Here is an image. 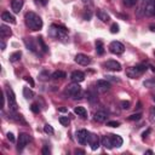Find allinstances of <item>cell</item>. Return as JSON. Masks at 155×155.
I'll return each instance as SVG.
<instances>
[{"instance_id":"cell-29","label":"cell","mask_w":155,"mask_h":155,"mask_svg":"<svg viewBox=\"0 0 155 155\" xmlns=\"http://www.w3.org/2000/svg\"><path fill=\"white\" fill-rule=\"evenodd\" d=\"M143 85H144L145 87H148V88L155 87V78H150V79H147V80L143 82Z\"/></svg>"},{"instance_id":"cell-39","label":"cell","mask_w":155,"mask_h":155,"mask_svg":"<svg viewBox=\"0 0 155 155\" xmlns=\"http://www.w3.org/2000/svg\"><path fill=\"white\" fill-rule=\"evenodd\" d=\"M38 41H39V44L41 45V47H42V51H44V52H47V46L45 45V42H44L42 38H39V40H38Z\"/></svg>"},{"instance_id":"cell-13","label":"cell","mask_w":155,"mask_h":155,"mask_svg":"<svg viewBox=\"0 0 155 155\" xmlns=\"http://www.w3.org/2000/svg\"><path fill=\"white\" fill-rule=\"evenodd\" d=\"M87 138H88V132L86 130H79L76 132V139L80 144H85L87 142Z\"/></svg>"},{"instance_id":"cell-40","label":"cell","mask_w":155,"mask_h":155,"mask_svg":"<svg viewBox=\"0 0 155 155\" xmlns=\"http://www.w3.org/2000/svg\"><path fill=\"white\" fill-rule=\"evenodd\" d=\"M107 126L117 127V126H120V122H119V121H109V122H107Z\"/></svg>"},{"instance_id":"cell-45","label":"cell","mask_w":155,"mask_h":155,"mask_svg":"<svg viewBox=\"0 0 155 155\" xmlns=\"http://www.w3.org/2000/svg\"><path fill=\"white\" fill-rule=\"evenodd\" d=\"M107 78V80L109 81V80H111V81H116V82H119L120 80L119 79H116V78H114V76H105Z\"/></svg>"},{"instance_id":"cell-15","label":"cell","mask_w":155,"mask_h":155,"mask_svg":"<svg viewBox=\"0 0 155 155\" xmlns=\"http://www.w3.org/2000/svg\"><path fill=\"white\" fill-rule=\"evenodd\" d=\"M108 119V114L104 110H98L94 113V120L97 122H105Z\"/></svg>"},{"instance_id":"cell-28","label":"cell","mask_w":155,"mask_h":155,"mask_svg":"<svg viewBox=\"0 0 155 155\" xmlns=\"http://www.w3.org/2000/svg\"><path fill=\"white\" fill-rule=\"evenodd\" d=\"M51 78L52 79H63V78H65V73L62 70H56L54 73H52Z\"/></svg>"},{"instance_id":"cell-18","label":"cell","mask_w":155,"mask_h":155,"mask_svg":"<svg viewBox=\"0 0 155 155\" xmlns=\"http://www.w3.org/2000/svg\"><path fill=\"white\" fill-rule=\"evenodd\" d=\"M110 138H111V143H113V147H116V148H120L124 143L122 138L119 136V134H110Z\"/></svg>"},{"instance_id":"cell-8","label":"cell","mask_w":155,"mask_h":155,"mask_svg":"<svg viewBox=\"0 0 155 155\" xmlns=\"http://www.w3.org/2000/svg\"><path fill=\"white\" fill-rule=\"evenodd\" d=\"M87 143L90 144L91 149L92 150H97L99 148V144H101V140H99V137L94 133H88V138H87Z\"/></svg>"},{"instance_id":"cell-6","label":"cell","mask_w":155,"mask_h":155,"mask_svg":"<svg viewBox=\"0 0 155 155\" xmlns=\"http://www.w3.org/2000/svg\"><path fill=\"white\" fill-rule=\"evenodd\" d=\"M109 51L114 54H122L125 51V46L120 41H111L109 44Z\"/></svg>"},{"instance_id":"cell-33","label":"cell","mask_w":155,"mask_h":155,"mask_svg":"<svg viewBox=\"0 0 155 155\" xmlns=\"http://www.w3.org/2000/svg\"><path fill=\"white\" fill-rule=\"evenodd\" d=\"M59 122H61L62 125H64V126H68V124L70 122V120H69L68 116H61V117H59Z\"/></svg>"},{"instance_id":"cell-11","label":"cell","mask_w":155,"mask_h":155,"mask_svg":"<svg viewBox=\"0 0 155 155\" xmlns=\"http://www.w3.org/2000/svg\"><path fill=\"white\" fill-rule=\"evenodd\" d=\"M96 88L99 92H107L110 90V82L105 79V80H97L96 82Z\"/></svg>"},{"instance_id":"cell-50","label":"cell","mask_w":155,"mask_h":155,"mask_svg":"<svg viewBox=\"0 0 155 155\" xmlns=\"http://www.w3.org/2000/svg\"><path fill=\"white\" fill-rule=\"evenodd\" d=\"M5 47H6L5 42H4V41H1V50H5Z\"/></svg>"},{"instance_id":"cell-3","label":"cell","mask_w":155,"mask_h":155,"mask_svg":"<svg viewBox=\"0 0 155 155\" xmlns=\"http://www.w3.org/2000/svg\"><path fill=\"white\" fill-rule=\"evenodd\" d=\"M147 69H148V67H147L145 64H138V65H136V67H130V68L126 70V74H127V76L131 78V79H137V78H139L140 75H143V74L147 71Z\"/></svg>"},{"instance_id":"cell-47","label":"cell","mask_w":155,"mask_h":155,"mask_svg":"<svg viewBox=\"0 0 155 155\" xmlns=\"http://www.w3.org/2000/svg\"><path fill=\"white\" fill-rule=\"evenodd\" d=\"M149 133H150V130H147V131H145V132L143 133V138H145V137H147V136H148Z\"/></svg>"},{"instance_id":"cell-1","label":"cell","mask_w":155,"mask_h":155,"mask_svg":"<svg viewBox=\"0 0 155 155\" xmlns=\"http://www.w3.org/2000/svg\"><path fill=\"white\" fill-rule=\"evenodd\" d=\"M25 24L30 30H34V31L40 30L44 25L41 17L39 15H36L35 12H33V11H29V12L25 13Z\"/></svg>"},{"instance_id":"cell-51","label":"cell","mask_w":155,"mask_h":155,"mask_svg":"<svg viewBox=\"0 0 155 155\" xmlns=\"http://www.w3.org/2000/svg\"><path fill=\"white\" fill-rule=\"evenodd\" d=\"M153 101H154V102H155V94H154V96H153Z\"/></svg>"},{"instance_id":"cell-44","label":"cell","mask_w":155,"mask_h":155,"mask_svg":"<svg viewBox=\"0 0 155 155\" xmlns=\"http://www.w3.org/2000/svg\"><path fill=\"white\" fill-rule=\"evenodd\" d=\"M7 139H8L10 142H15V137H13V133L8 132V133H7Z\"/></svg>"},{"instance_id":"cell-26","label":"cell","mask_w":155,"mask_h":155,"mask_svg":"<svg viewBox=\"0 0 155 155\" xmlns=\"http://www.w3.org/2000/svg\"><path fill=\"white\" fill-rule=\"evenodd\" d=\"M23 96H24L27 99H30V98L34 97V92H33L29 87H24V88H23Z\"/></svg>"},{"instance_id":"cell-12","label":"cell","mask_w":155,"mask_h":155,"mask_svg":"<svg viewBox=\"0 0 155 155\" xmlns=\"http://www.w3.org/2000/svg\"><path fill=\"white\" fill-rule=\"evenodd\" d=\"M70 79L73 82H82L85 80V74L80 70H74L70 75Z\"/></svg>"},{"instance_id":"cell-7","label":"cell","mask_w":155,"mask_h":155,"mask_svg":"<svg viewBox=\"0 0 155 155\" xmlns=\"http://www.w3.org/2000/svg\"><path fill=\"white\" fill-rule=\"evenodd\" d=\"M29 140H30L29 134H27L24 132L19 133V136H18V143H17V150L18 151H22L25 148V145L29 143Z\"/></svg>"},{"instance_id":"cell-25","label":"cell","mask_w":155,"mask_h":155,"mask_svg":"<svg viewBox=\"0 0 155 155\" xmlns=\"http://www.w3.org/2000/svg\"><path fill=\"white\" fill-rule=\"evenodd\" d=\"M96 51H97L98 54H103L104 53V46H103V42L101 40L96 41Z\"/></svg>"},{"instance_id":"cell-27","label":"cell","mask_w":155,"mask_h":155,"mask_svg":"<svg viewBox=\"0 0 155 155\" xmlns=\"http://www.w3.org/2000/svg\"><path fill=\"white\" fill-rule=\"evenodd\" d=\"M21 56H22V52H21V51H16V52H13V53L10 56V61H11L12 63H15V62H17V61L21 58Z\"/></svg>"},{"instance_id":"cell-48","label":"cell","mask_w":155,"mask_h":155,"mask_svg":"<svg viewBox=\"0 0 155 155\" xmlns=\"http://www.w3.org/2000/svg\"><path fill=\"white\" fill-rule=\"evenodd\" d=\"M75 154H85V151L84 150H80V149H76L75 150Z\"/></svg>"},{"instance_id":"cell-30","label":"cell","mask_w":155,"mask_h":155,"mask_svg":"<svg viewBox=\"0 0 155 155\" xmlns=\"http://www.w3.org/2000/svg\"><path fill=\"white\" fill-rule=\"evenodd\" d=\"M39 79H40V80H42V81L48 80V79H50V74H48V71H46V70L41 71V73L39 74Z\"/></svg>"},{"instance_id":"cell-46","label":"cell","mask_w":155,"mask_h":155,"mask_svg":"<svg viewBox=\"0 0 155 155\" xmlns=\"http://www.w3.org/2000/svg\"><path fill=\"white\" fill-rule=\"evenodd\" d=\"M25 80H27V81L30 84V86H31V87L34 86V81H33V79H31L30 76H27V78H25Z\"/></svg>"},{"instance_id":"cell-19","label":"cell","mask_w":155,"mask_h":155,"mask_svg":"<svg viewBox=\"0 0 155 155\" xmlns=\"http://www.w3.org/2000/svg\"><path fill=\"white\" fill-rule=\"evenodd\" d=\"M101 144L108 149H111L113 148V143H111V138L110 136H102L101 138Z\"/></svg>"},{"instance_id":"cell-2","label":"cell","mask_w":155,"mask_h":155,"mask_svg":"<svg viewBox=\"0 0 155 155\" xmlns=\"http://www.w3.org/2000/svg\"><path fill=\"white\" fill-rule=\"evenodd\" d=\"M67 33H68L67 29L58 24H52L48 30L50 36L56 38V39H67Z\"/></svg>"},{"instance_id":"cell-36","label":"cell","mask_w":155,"mask_h":155,"mask_svg":"<svg viewBox=\"0 0 155 155\" xmlns=\"http://www.w3.org/2000/svg\"><path fill=\"white\" fill-rule=\"evenodd\" d=\"M110 31H111L113 34L119 33V25H117L116 23H113V24H111V27H110Z\"/></svg>"},{"instance_id":"cell-4","label":"cell","mask_w":155,"mask_h":155,"mask_svg":"<svg viewBox=\"0 0 155 155\" xmlns=\"http://www.w3.org/2000/svg\"><path fill=\"white\" fill-rule=\"evenodd\" d=\"M65 93H67L68 96H70L71 98H74V99L81 98L82 92H81V87H80L79 82H73V84L68 85L67 88H65Z\"/></svg>"},{"instance_id":"cell-35","label":"cell","mask_w":155,"mask_h":155,"mask_svg":"<svg viewBox=\"0 0 155 155\" xmlns=\"http://www.w3.org/2000/svg\"><path fill=\"white\" fill-rule=\"evenodd\" d=\"M140 116H142V114H140V113H137V114H132L131 116H128V120H131V121H134V120H139V119H140Z\"/></svg>"},{"instance_id":"cell-52","label":"cell","mask_w":155,"mask_h":155,"mask_svg":"<svg viewBox=\"0 0 155 155\" xmlns=\"http://www.w3.org/2000/svg\"><path fill=\"white\" fill-rule=\"evenodd\" d=\"M147 1H151V0H147Z\"/></svg>"},{"instance_id":"cell-41","label":"cell","mask_w":155,"mask_h":155,"mask_svg":"<svg viewBox=\"0 0 155 155\" xmlns=\"http://www.w3.org/2000/svg\"><path fill=\"white\" fill-rule=\"evenodd\" d=\"M84 5H86L87 7H92L93 6V0H81Z\"/></svg>"},{"instance_id":"cell-38","label":"cell","mask_w":155,"mask_h":155,"mask_svg":"<svg viewBox=\"0 0 155 155\" xmlns=\"http://www.w3.org/2000/svg\"><path fill=\"white\" fill-rule=\"evenodd\" d=\"M137 1H138V0H124V4H125L126 6H133V5L137 4Z\"/></svg>"},{"instance_id":"cell-22","label":"cell","mask_w":155,"mask_h":155,"mask_svg":"<svg viewBox=\"0 0 155 155\" xmlns=\"http://www.w3.org/2000/svg\"><path fill=\"white\" fill-rule=\"evenodd\" d=\"M24 44H25V46H27L28 50H30V51H33V52L36 51V50H35L36 46H35V44H34V41H33L31 38H25V39H24Z\"/></svg>"},{"instance_id":"cell-23","label":"cell","mask_w":155,"mask_h":155,"mask_svg":"<svg viewBox=\"0 0 155 155\" xmlns=\"http://www.w3.org/2000/svg\"><path fill=\"white\" fill-rule=\"evenodd\" d=\"M74 113H75L78 116L87 117V110H86L84 107H75V108H74Z\"/></svg>"},{"instance_id":"cell-42","label":"cell","mask_w":155,"mask_h":155,"mask_svg":"<svg viewBox=\"0 0 155 155\" xmlns=\"http://www.w3.org/2000/svg\"><path fill=\"white\" fill-rule=\"evenodd\" d=\"M84 18H85V19H87V21L91 18V11H90V10H88V12H87V10H86V12L84 13Z\"/></svg>"},{"instance_id":"cell-34","label":"cell","mask_w":155,"mask_h":155,"mask_svg":"<svg viewBox=\"0 0 155 155\" xmlns=\"http://www.w3.org/2000/svg\"><path fill=\"white\" fill-rule=\"evenodd\" d=\"M121 108H122L124 110H127V109L131 108V103H130L128 101H122V102H121Z\"/></svg>"},{"instance_id":"cell-37","label":"cell","mask_w":155,"mask_h":155,"mask_svg":"<svg viewBox=\"0 0 155 155\" xmlns=\"http://www.w3.org/2000/svg\"><path fill=\"white\" fill-rule=\"evenodd\" d=\"M30 109H31V111H33V113H35V114L40 113V108L38 107V104H36V103L31 104V105H30Z\"/></svg>"},{"instance_id":"cell-5","label":"cell","mask_w":155,"mask_h":155,"mask_svg":"<svg viewBox=\"0 0 155 155\" xmlns=\"http://www.w3.org/2000/svg\"><path fill=\"white\" fill-rule=\"evenodd\" d=\"M6 99H7V104H8V108L11 111H16L17 110V102H16V97H15V93L12 91L11 87H6Z\"/></svg>"},{"instance_id":"cell-24","label":"cell","mask_w":155,"mask_h":155,"mask_svg":"<svg viewBox=\"0 0 155 155\" xmlns=\"http://www.w3.org/2000/svg\"><path fill=\"white\" fill-rule=\"evenodd\" d=\"M97 16H98V18L102 21V22H104V23H107V22H109V19H110V17H109V15L107 13V12H104V11H102V10H99V11H97Z\"/></svg>"},{"instance_id":"cell-31","label":"cell","mask_w":155,"mask_h":155,"mask_svg":"<svg viewBox=\"0 0 155 155\" xmlns=\"http://www.w3.org/2000/svg\"><path fill=\"white\" fill-rule=\"evenodd\" d=\"M44 131H45L46 133H48V134H53V133H54L53 127H52L51 125H48V124H46V125L44 126Z\"/></svg>"},{"instance_id":"cell-49","label":"cell","mask_w":155,"mask_h":155,"mask_svg":"<svg viewBox=\"0 0 155 155\" xmlns=\"http://www.w3.org/2000/svg\"><path fill=\"white\" fill-rule=\"evenodd\" d=\"M149 28H150V30H151V31H154V33H155V25H154V24H151Z\"/></svg>"},{"instance_id":"cell-43","label":"cell","mask_w":155,"mask_h":155,"mask_svg":"<svg viewBox=\"0 0 155 155\" xmlns=\"http://www.w3.org/2000/svg\"><path fill=\"white\" fill-rule=\"evenodd\" d=\"M42 154H44V155H48V154H50V149H48L47 145H45V147L42 148Z\"/></svg>"},{"instance_id":"cell-20","label":"cell","mask_w":155,"mask_h":155,"mask_svg":"<svg viewBox=\"0 0 155 155\" xmlns=\"http://www.w3.org/2000/svg\"><path fill=\"white\" fill-rule=\"evenodd\" d=\"M0 34H1V38H8V36L12 35V31L7 25L1 24L0 25Z\"/></svg>"},{"instance_id":"cell-16","label":"cell","mask_w":155,"mask_h":155,"mask_svg":"<svg viewBox=\"0 0 155 155\" xmlns=\"http://www.w3.org/2000/svg\"><path fill=\"white\" fill-rule=\"evenodd\" d=\"M11 7L15 13H19L23 7V0H11Z\"/></svg>"},{"instance_id":"cell-21","label":"cell","mask_w":155,"mask_h":155,"mask_svg":"<svg viewBox=\"0 0 155 155\" xmlns=\"http://www.w3.org/2000/svg\"><path fill=\"white\" fill-rule=\"evenodd\" d=\"M86 97H87V99H88V102H90L91 104H94V103L98 102V96H97V93H96L94 91H88V92H86Z\"/></svg>"},{"instance_id":"cell-9","label":"cell","mask_w":155,"mask_h":155,"mask_svg":"<svg viewBox=\"0 0 155 155\" xmlns=\"http://www.w3.org/2000/svg\"><path fill=\"white\" fill-rule=\"evenodd\" d=\"M103 67L107 68L108 70H111V71H120L121 70V64L117 61H114V59H109V61L104 62Z\"/></svg>"},{"instance_id":"cell-32","label":"cell","mask_w":155,"mask_h":155,"mask_svg":"<svg viewBox=\"0 0 155 155\" xmlns=\"http://www.w3.org/2000/svg\"><path fill=\"white\" fill-rule=\"evenodd\" d=\"M149 119L153 124H155V107H151L150 108V111H149Z\"/></svg>"},{"instance_id":"cell-10","label":"cell","mask_w":155,"mask_h":155,"mask_svg":"<svg viewBox=\"0 0 155 155\" xmlns=\"http://www.w3.org/2000/svg\"><path fill=\"white\" fill-rule=\"evenodd\" d=\"M74 61L80 64V65H88L91 63V58L87 56V54H84V53H78L74 58Z\"/></svg>"},{"instance_id":"cell-14","label":"cell","mask_w":155,"mask_h":155,"mask_svg":"<svg viewBox=\"0 0 155 155\" xmlns=\"http://www.w3.org/2000/svg\"><path fill=\"white\" fill-rule=\"evenodd\" d=\"M144 12H145L147 16H154V15H155V0L147 1Z\"/></svg>"},{"instance_id":"cell-17","label":"cell","mask_w":155,"mask_h":155,"mask_svg":"<svg viewBox=\"0 0 155 155\" xmlns=\"http://www.w3.org/2000/svg\"><path fill=\"white\" fill-rule=\"evenodd\" d=\"M1 19L5 21V22H7V23H11V24H15V23H16L15 16L11 15L10 12H7V11H4V12L1 13Z\"/></svg>"}]
</instances>
